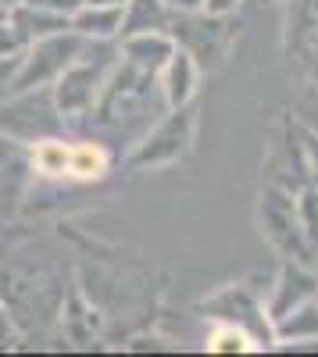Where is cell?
Returning <instances> with one entry per match:
<instances>
[{"label": "cell", "instance_id": "1", "mask_svg": "<svg viewBox=\"0 0 318 357\" xmlns=\"http://www.w3.org/2000/svg\"><path fill=\"white\" fill-rule=\"evenodd\" d=\"M233 15H208V11H176L168 33L183 47L200 72H218L229 57V47L236 40V29L229 22Z\"/></svg>", "mask_w": 318, "mask_h": 357}, {"label": "cell", "instance_id": "2", "mask_svg": "<svg viewBox=\"0 0 318 357\" xmlns=\"http://www.w3.org/2000/svg\"><path fill=\"white\" fill-rule=\"evenodd\" d=\"M82 36L79 33H57V36H43V40H33L25 47V54L18 57V68H15V79L8 86V97H22V93H36V89H50L54 79L61 75L82 50Z\"/></svg>", "mask_w": 318, "mask_h": 357}, {"label": "cell", "instance_id": "3", "mask_svg": "<svg viewBox=\"0 0 318 357\" xmlns=\"http://www.w3.org/2000/svg\"><path fill=\"white\" fill-rule=\"evenodd\" d=\"M100 43H107V40H100ZM114 65H119V61H114L111 54H104V47H97V61H90V57H86V43H82L79 57L50 86L54 111L61 114V118H82V114H90V107H93V100L100 93V86H104V79H107V72Z\"/></svg>", "mask_w": 318, "mask_h": 357}, {"label": "cell", "instance_id": "4", "mask_svg": "<svg viewBox=\"0 0 318 357\" xmlns=\"http://www.w3.org/2000/svg\"><path fill=\"white\" fill-rule=\"evenodd\" d=\"M193 132H197V107L193 104H183V107H165V118L154 122L136 143V151L129 154V165L132 168H168L176 165L179 158H186L190 143H193Z\"/></svg>", "mask_w": 318, "mask_h": 357}, {"label": "cell", "instance_id": "5", "mask_svg": "<svg viewBox=\"0 0 318 357\" xmlns=\"http://www.w3.org/2000/svg\"><path fill=\"white\" fill-rule=\"evenodd\" d=\"M262 232L268 236V243L275 250H282V257L318 264L311 247H308V240H304L301 215H297V193L294 190H282L275 183L265 186V193H262Z\"/></svg>", "mask_w": 318, "mask_h": 357}, {"label": "cell", "instance_id": "6", "mask_svg": "<svg viewBox=\"0 0 318 357\" xmlns=\"http://www.w3.org/2000/svg\"><path fill=\"white\" fill-rule=\"evenodd\" d=\"M204 311L215 318V321H233L240 325L243 333L254 336L257 347H275V333H272V318L265 311V301L254 296L247 286H229L222 289L218 296L204 304Z\"/></svg>", "mask_w": 318, "mask_h": 357}, {"label": "cell", "instance_id": "7", "mask_svg": "<svg viewBox=\"0 0 318 357\" xmlns=\"http://www.w3.org/2000/svg\"><path fill=\"white\" fill-rule=\"evenodd\" d=\"M315 296H318V272H315V264L282 257L279 275L272 282V293H268V301H265V311H268L272 321H279L282 314H290L294 307L315 301Z\"/></svg>", "mask_w": 318, "mask_h": 357}, {"label": "cell", "instance_id": "8", "mask_svg": "<svg viewBox=\"0 0 318 357\" xmlns=\"http://www.w3.org/2000/svg\"><path fill=\"white\" fill-rule=\"evenodd\" d=\"M200 72L197 61L183 50L176 47L168 54V61L158 68V89H161V100L165 107H183V104H193L197 97V82H200Z\"/></svg>", "mask_w": 318, "mask_h": 357}, {"label": "cell", "instance_id": "9", "mask_svg": "<svg viewBox=\"0 0 318 357\" xmlns=\"http://www.w3.org/2000/svg\"><path fill=\"white\" fill-rule=\"evenodd\" d=\"M119 50L129 65L158 75V68L168 61V54L176 50V40H172V33H136V36H122Z\"/></svg>", "mask_w": 318, "mask_h": 357}, {"label": "cell", "instance_id": "10", "mask_svg": "<svg viewBox=\"0 0 318 357\" xmlns=\"http://www.w3.org/2000/svg\"><path fill=\"white\" fill-rule=\"evenodd\" d=\"M29 172L40 178H68V161H72V139L65 136H36L29 146Z\"/></svg>", "mask_w": 318, "mask_h": 357}, {"label": "cell", "instance_id": "11", "mask_svg": "<svg viewBox=\"0 0 318 357\" xmlns=\"http://www.w3.org/2000/svg\"><path fill=\"white\" fill-rule=\"evenodd\" d=\"M172 15L176 11H172L165 0H126L122 4L119 40L122 36H136V33H168Z\"/></svg>", "mask_w": 318, "mask_h": 357}, {"label": "cell", "instance_id": "12", "mask_svg": "<svg viewBox=\"0 0 318 357\" xmlns=\"http://www.w3.org/2000/svg\"><path fill=\"white\" fill-rule=\"evenodd\" d=\"M272 333L279 347H301V343H315L318 340V296L301 307H294L290 314H282L279 321H272Z\"/></svg>", "mask_w": 318, "mask_h": 357}, {"label": "cell", "instance_id": "13", "mask_svg": "<svg viewBox=\"0 0 318 357\" xmlns=\"http://www.w3.org/2000/svg\"><path fill=\"white\" fill-rule=\"evenodd\" d=\"M111 168V151L100 139H72V161H68V178L72 183H93L107 175Z\"/></svg>", "mask_w": 318, "mask_h": 357}, {"label": "cell", "instance_id": "14", "mask_svg": "<svg viewBox=\"0 0 318 357\" xmlns=\"http://www.w3.org/2000/svg\"><path fill=\"white\" fill-rule=\"evenodd\" d=\"M122 29V8H97V4H82L72 15V33L82 40H119Z\"/></svg>", "mask_w": 318, "mask_h": 357}, {"label": "cell", "instance_id": "15", "mask_svg": "<svg viewBox=\"0 0 318 357\" xmlns=\"http://www.w3.org/2000/svg\"><path fill=\"white\" fill-rule=\"evenodd\" d=\"M8 15H11V22L22 29L29 40L57 36V33H68V29H72V18H68V15L43 11V8H33V4H15Z\"/></svg>", "mask_w": 318, "mask_h": 357}, {"label": "cell", "instance_id": "16", "mask_svg": "<svg viewBox=\"0 0 318 357\" xmlns=\"http://www.w3.org/2000/svg\"><path fill=\"white\" fill-rule=\"evenodd\" d=\"M211 354H247V350H262L254 343V336L250 333H243L240 325H233V321H215V333L208 336V343H204Z\"/></svg>", "mask_w": 318, "mask_h": 357}, {"label": "cell", "instance_id": "17", "mask_svg": "<svg viewBox=\"0 0 318 357\" xmlns=\"http://www.w3.org/2000/svg\"><path fill=\"white\" fill-rule=\"evenodd\" d=\"M297 215H301V229H304V240L318 261V186H301L297 190Z\"/></svg>", "mask_w": 318, "mask_h": 357}, {"label": "cell", "instance_id": "18", "mask_svg": "<svg viewBox=\"0 0 318 357\" xmlns=\"http://www.w3.org/2000/svg\"><path fill=\"white\" fill-rule=\"evenodd\" d=\"M29 43H33V40H29L22 29L11 22V15L0 18V57H22Z\"/></svg>", "mask_w": 318, "mask_h": 357}, {"label": "cell", "instance_id": "19", "mask_svg": "<svg viewBox=\"0 0 318 357\" xmlns=\"http://www.w3.org/2000/svg\"><path fill=\"white\" fill-rule=\"evenodd\" d=\"M301 151H304V168H308V183L318 186V132L301 129Z\"/></svg>", "mask_w": 318, "mask_h": 357}, {"label": "cell", "instance_id": "20", "mask_svg": "<svg viewBox=\"0 0 318 357\" xmlns=\"http://www.w3.org/2000/svg\"><path fill=\"white\" fill-rule=\"evenodd\" d=\"M18 4H33V8H43V11H57V15H75L82 8V0H18Z\"/></svg>", "mask_w": 318, "mask_h": 357}, {"label": "cell", "instance_id": "21", "mask_svg": "<svg viewBox=\"0 0 318 357\" xmlns=\"http://www.w3.org/2000/svg\"><path fill=\"white\" fill-rule=\"evenodd\" d=\"M15 68H18V57H0V100H4L8 86L15 79Z\"/></svg>", "mask_w": 318, "mask_h": 357}, {"label": "cell", "instance_id": "22", "mask_svg": "<svg viewBox=\"0 0 318 357\" xmlns=\"http://www.w3.org/2000/svg\"><path fill=\"white\" fill-rule=\"evenodd\" d=\"M240 4H243V0H204V8H200V11H208V15H236Z\"/></svg>", "mask_w": 318, "mask_h": 357}, {"label": "cell", "instance_id": "23", "mask_svg": "<svg viewBox=\"0 0 318 357\" xmlns=\"http://www.w3.org/2000/svg\"><path fill=\"white\" fill-rule=\"evenodd\" d=\"M15 347V325L8 318V311L0 307V350H11Z\"/></svg>", "mask_w": 318, "mask_h": 357}, {"label": "cell", "instance_id": "24", "mask_svg": "<svg viewBox=\"0 0 318 357\" xmlns=\"http://www.w3.org/2000/svg\"><path fill=\"white\" fill-rule=\"evenodd\" d=\"M172 11H200L204 8V0H165Z\"/></svg>", "mask_w": 318, "mask_h": 357}, {"label": "cell", "instance_id": "25", "mask_svg": "<svg viewBox=\"0 0 318 357\" xmlns=\"http://www.w3.org/2000/svg\"><path fill=\"white\" fill-rule=\"evenodd\" d=\"M82 4H97V8H122L126 0H82Z\"/></svg>", "mask_w": 318, "mask_h": 357}, {"label": "cell", "instance_id": "26", "mask_svg": "<svg viewBox=\"0 0 318 357\" xmlns=\"http://www.w3.org/2000/svg\"><path fill=\"white\" fill-rule=\"evenodd\" d=\"M8 11H11L8 4H0V18H8Z\"/></svg>", "mask_w": 318, "mask_h": 357}, {"label": "cell", "instance_id": "27", "mask_svg": "<svg viewBox=\"0 0 318 357\" xmlns=\"http://www.w3.org/2000/svg\"><path fill=\"white\" fill-rule=\"evenodd\" d=\"M0 4H8V8H15V4H18V0H0Z\"/></svg>", "mask_w": 318, "mask_h": 357}, {"label": "cell", "instance_id": "28", "mask_svg": "<svg viewBox=\"0 0 318 357\" xmlns=\"http://www.w3.org/2000/svg\"><path fill=\"white\" fill-rule=\"evenodd\" d=\"M265 4H286V0H265Z\"/></svg>", "mask_w": 318, "mask_h": 357}]
</instances>
